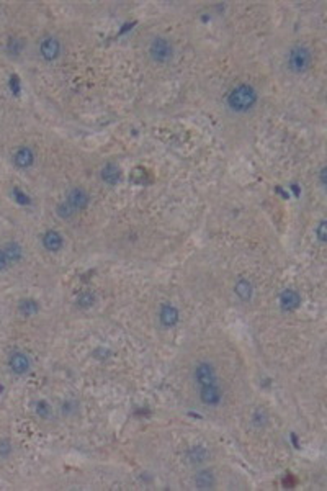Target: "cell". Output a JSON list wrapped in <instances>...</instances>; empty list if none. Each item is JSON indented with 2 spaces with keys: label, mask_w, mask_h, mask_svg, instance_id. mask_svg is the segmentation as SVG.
Returning <instances> with one entry per match:
<instances>
[{
  "label": "cell",
  "mask_w": 327,
  "mask_h": 491,
  "mask_svg": "<svg viewBox=\"0 0 327 491\" xmlns=\"http://www.w3.org/2000/svg\"><path fill=\"white\" fill-rule=\"evenodd\" d=\"M258 102V93L257 89L250 84H237L236 87L229 90L226 97V105L237 115H245L252 111Z\"/></svg>",
  "instance_id": "obj_1"
},
{
  "label": "cell",
  "mask_w": 327,
  "mask_h": 491,
  "mask_svg": "<svg viewBox=\"0 0 327 491\" xmlns=\"http://www.w3.org/2000/svg\"><path fill=\"white\" fill-rule=\"evenodd\" d=\"M88 203H90V197H88V193L85 192L84 188L75 187V188H72V190H69L66 200L61 201V203L57 205L56 213L59 215L61 218L69 219V218H72L75 213H79V211L87 208Z\"/></svg>",
  "instance_id": "obj_2"
},
{
  "label": "cell",
  "mask_w": 327,
  "mask_h": 491,
  "mask_svg": "<svg viewBox=\"0 0 327 491\" xmlns=\"http://www.w3.org/2000/svg\"><path fill=\"white\" fill-rule=\"evenodd\" d=\"M312 66V53L308 46L303 44H296V46L290 48L288 54H286V67L293 72V74H304L309 71Z\"/></svg>",
  "instance_id": "obj_3"
},
{
  "label": "cell",
  "mask_w": 327,
  "mask_h": 491,
  "mask_svg": "<svg viewBox=\"0 0 327 491\" xmlns=\"http://www.w3.org/2000/svg\"><path fill=\"white\" fill-rule=\"evenodd\" d=\"M147 53H149V57L155 64H169L173 59L175 49H173V44L170 43V39H167L165 36H154L149 43Z\"/></svg>",
  "instance_id": "obj_4"
},
{
  "label": "cell",
  "mask_w": 327,
  "mask_h": 491,
  "mask_svg": "<svg viewBox=\"0 0 327 491\" xmlns=\"http://www.w3.org/2000/svg\"><path fill=\"white\" fill-rule=\"evenodd\" d=\"M62 53V44L56 36H46L39 43V54L46 62H54Z\"/></svg>",
  "instance_id": "obj_5"
},
{
  "label": "cell",
  "mask_w": 327,
  "mask_h": 491,
  "mask_svg": "<svg viewBox=\"0 0 327 491\" xmlns=\"http://www.w3.org/2000/svg\"><path fill=\"white\" fill-rule=\"evenodd\" d=\"M195 380L198 382L200 386H209L216 385V372L211 362H200L198 367L195 368Z\"/></svg>",
  "instance_id": "obj_6"
},
{
  "label": "cell",
  "mask_w": 327,
  "mask_h": 491,
  "mask_svg": "<svg viewBox=\"0 0 327 491\" xmlns=\"http://www.w3.org/2000/svg\"><path fill=\"white\" fill-rule=\"evenodd\" d=\"M13 162L18 169H30L34 162V152L30 149V147H20L17 149L15 156H13Z\"/></svg>",
  "instance_id": "obj_7"
},
{
  "label": "cell",
  "mask_w": 327,
  "mask_h": 491,
  "mask_svg": "<svg viewBox=\"0 0 327 491\" xmlns=\"http://www.w3.org/2000/svg\"><path fill=\"white\" fill-rule=\"evenodd\" d=\"M31 367V362L28 359V355H25L23 352H15L12 354L10 357V368L12 372H15L17 375H23L30 370Z\"/></svg>",
  "instance_id": "obj_8"
},
{
  "label": "cell",
  "mask_w": 327,
  "mask_h": 491,
  "mask_svg": "<svg viewBox=\"0 0 327 491\" xmlns=\"http://www.w3.org/2000/svg\"><path fill=\"white\" fill-rule=\"evenodd\" d=\"M301 305V296L294 290H285L280 295V306L285 311H294Z\"/></svg>",
  "instance_id": "obj_9"
},
{
  "label": "cell",
  "mask_w": 327,
  "mask_h": 491,
  "mask_svg": "<svg viewBox=\"0 0 327 491\" xmlns=\"http://www.w3.org/2000/svg\"><path fill=\"white\" fill-rule=\"evenodd\" d=\"M178 309L175 308V306H172V305H164L162 308H160V311H159V319H160V324L165 327H172V326H175V324L178 323Z\"/></svg>",
  "instance_id": "obj_10"
},
{
  "label": "cell",
  "mask_w": 327,
  "mask_h": 491,
  "mask_svg": "<svg viewBox=\"0 0 327 491\" xmlns=\"http://www.w3.org/2000/svg\"><path fill=\"white\" fill-rule=\"evenodd\" d=\"M62 244H64V239L59 234V231H54V229H49L43 234V246L44 249L51 251V252H56L59 251Z\"/></svg>",
  "instance_id": "obj_11"
},
{
  "label": "cell",
  "mask_w": 327,
  "mask_h": 491,
  "mask_svg": "<svg viewBox=\"0 0 327 491\" xmlns=\"http://www.w3.org/2000/svg\"><path fill=\"white\" fill-rule=\"evenodd\" d=\"M200 396H201V401L205 404H218L221 401V391L216 385H209V386H201V391H200Z\"/></svg>",
  "instance_id": "obj_12"
},
{
  "label": "cell",
  "mask_w": 327,
  "mask_h": 491,
  "mask_svg": "<svg viewBox=\"0 0 327 491\" xmlns=\"http://www.w3.org/2000/svg\"><path fill=\"white\" fill-rule=\"evenodd\" d=\"M234 291H236V295L239 296V300L249 301L250 296H252V283L249 280H245V278H241V280L236 283Z\"/></svg>",
  "instance_id": "obj_13"
},
{
  "label": "cell",
  "mask_w": 327,
  "mask_h": 491,
  "mask_svg": "<svg viewBox=\"0 0 327 491\" xmlns=\"http://www.w3.org/2000/svg\"><path fill=\"white\" fill-rule=\"evenodd\" d=\"M102 179H103V182L110 183V185H115L120 180V169L116 167L115 164H106L105 167L102 169Z\"/></svg>",
  "instance_id": "obj_14"
},
{
  "label": "cell",
  "mask_w": 327,
  "mask_h": 491,
  "mask_svg": "<svg viewBox=\"0 0 327 491\" xmlns=\"http://www.w3.org/2000/svg\"><path fill=\"white\" fill-rule=\"evenodd\" d=\"M213 481H214V475H213V472H209V470H200L198 473L195 475V485L198 486V488H211Z\"/></svg>",
  "instance_id": "obj_15"
},
{
  "label": "cell",
  "mask_w": 327,
  "mask_h": 491,
  "mask_svg": "<svg viewBox=\"0 0 327 491\" xmlns=\"http://www.w3.org/2000/svg\"><path fill=\"white\" fill-rule=\"evenodd\" d=\"M3 252H5V255L8 257V260H10V264L21 259V247L17 244V242H10V244H7L5 247H3Z\"/></svg>",
  "instance_id": "obj_16"
},
{
  "label": "cell",
  "mask_w": 327,
  "mask_h": 491,
  "mask_svg": "<svg viewBox=\"0 0 327 491\" xmlns=\"http://www.w3.org/2000/svg\"><path fill=\"white\" fill-rule=\"evenodd\" d=\"M20 309H21V313H36L38 311V305L34 303L33 300H25V301H21V305H20Z\"/></svg>",
  "instance_id": "obj_17"
},
{
  "label": "cell",
  "mask_w": 327,
  "mask_h": 491,
  "mask_svg": "<svg viewBox=\"0 0 327 491\" xmlns=\"http://www.w3.org/2000/svg\"><path fill=\"white\" fill-rule=\"evenodd\" d=\"M77 303L82 306V308H88V306L93 305V295L92 293H82Z\"/></svg>",
  "instance_id": "obj_18"
},
{
  "label": "cell",
  "mask_w": 327,
  "mask_h": 491,
  "mask_svg": "<svg viewBox=\"0 0 327 491\" xmlns=\"http://www.w3.org/2000/svg\"><path fill=\"white\" fill-rule=\"evenodd\" d=\"M10 260H8V257L5 255V252H3V249H0V272H3L5 269L10 267Z\"/></svg>",
  "instance_id": "obj_19"
},
{
  "label": "cell",
  "mask_w": 327,
  "mask_h": 491,
  "mask_svg": "<svg viewBox=\"0 0 327 491\" xmlns=\"http://www.w3.org/2000/svg\"><path fill=\"white\" fill-rule=\"evenodd\" d=\"M8 454H10V444H8V440H0V455L7 457Z\"/></svg>",
  "instance_id": "obj_20"
},
{
  "label": "cell",
  "mask_w": 327,
  "mask_h": 491,
  "mask_svg": "<svg viewBox=\"0 0 327 491\" xmlns=\"http://www.w3.org/2000/svg\"><path fill=\"white\" fill-rule=\"evenodd\" d=\"M324 229H326V221H321L319 223V228H317V237H319V242H324L326 241V233H324Z\"/></svg>",
  "instance_id": "obj_21"
}]
</instances>
